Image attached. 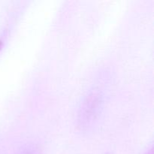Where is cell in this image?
I'll list each match as a JSON object with an SVG mask.
<instances>
[{"label":"cell","mask_w":154,"mask_h":154,"mask_svg":"<svg viewBox=\"0 0 154 154\" xmlns=\"http://www.w3.org/2000/svg\"><path fill=\"white\" fill-rule=\"evenodd\" d=\"M1 45H2V42H0V48H1Z\"/></svg>","instance_id":"obj_2"},{"label":"cell","mask_w":154,"mask_h":154,"mask_svg":"<svg viewBox=\"0 0 154 154\" xmlns=\"http://www.w3.org/2000/svg\"><path fill=\"white\" fill-rule=\"evenodd\" d=\"M23 154H31V153H23Z\"/></svg>","instance_id":"obj_3"},{"label":"cell","mask_w":154,"mask_h":154,"mask_svg":"<svg viewBox=\"0 0 154 154\" xmlns=\"http://www.w3.org/2000/svg\"><path fill=\"white\" fill-rule=\"evenodd\" d=\"M146 154H153V150H150V151H148V152H147V153H146Z\"/></svg>","instance_id":"obj_1"}]
</instances>
